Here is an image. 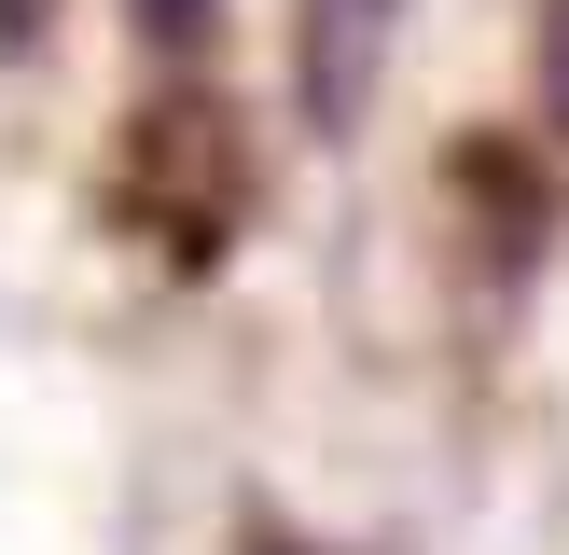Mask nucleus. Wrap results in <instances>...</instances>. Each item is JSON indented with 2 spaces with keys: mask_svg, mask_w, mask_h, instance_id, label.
Listing matches in <instances>:
<instances>
[{
  "mask_svg": "<svg viewBox=\"0 0 569 555\" xmlns=\"http://www.w3.org/2000/svg\"><path fill=\"white\" fill-rule=\"evenodd\" d=\"M389 28H403V0H306V111L320 125H361L376 111Z\"/></svg>",
  "mask_w": 569,
  "mask_h": 555,
  "instance_id": "obj_1",
  "label": "nucleus"
},
{
  "mask_svg": "<svg viewBox=\"0 0 569 555\" xmlns=\"http://www.w3.org/2000/svg\"><path fill=\"white\" fill-rule=\"evenodd\" d=\"M126 14H139V42H153V56H194V42L222 28V0H126Z\"/></svg>",
  "mask_w": 569,
  "mask_h": 555,
  "instance_id": "obj_2",
  "label": "nucleus"
},
{
  "mask_svg": "<svg viewBox=\"0 0 569 555\" xmlns=\"http://www.w3.org/2000/svg\"><path fill=\"white\" fill-rule=\"evenodd\" d=\"M542 98H556V125H569V0H542Z\"/></svg>",
  "mask_w": 569,
  "mask_h": 555,
  "instance_id": "obj_3",
  "label": "nucleus"
}]
</instances>
